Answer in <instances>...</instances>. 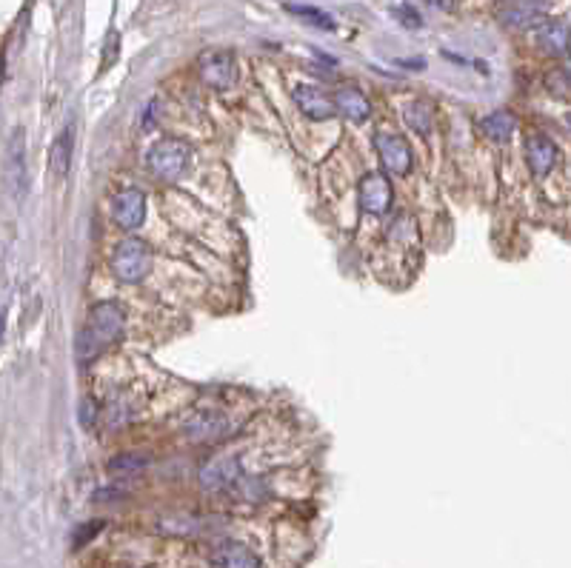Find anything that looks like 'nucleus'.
Returning <instances> with one entry per match:
<instances>
[{
	"instance_id": "1",
	"label": "nucleus",
	"mask_w": 571,
	"mask_h": 568,
	"mask_svg": "<svg viewBox=\"0 0 571 568\" xmlns=\"http://www.w3.org/2000/svg\"><path fill=\"white\" fill-rule=\"evenodd\" d=\"M154 266L151 245L141 237H126L117 243V249L112 254V274L120 283H143Z\"/></svg>"
},
{
	"instance_id": "2",
	"label": "nucleus",
	"mask_w": 571,
	"mask_h": 568,
	"mask_svg": "<svg viewBox=\"0 0 571 568\" xmlns=\"http://www.w3.org/2000/svg\"><path fill=\"white\" fill-rule=\"evenodd\" d=\"M189 163H192V151H189L186 143H180L177 137H160V141L154 143L146 155L149 172L158 180H166V183L180 180L183 175H186Z\"/></svg>"
},
{
	"instance_id": "3",
	"label": "nucleus",
	"mask_w": 571,
	"mask_h": 568,
	"mask_svg": "<svg viewBox=\"0 0 571 568\" xmlns=\"http://www.w3.org/2000/svg\"><path fill=\"white\" fill-rule=\"evenodd\" d=\"M86 329L95 334L103 346H109V343L120 340L123 331H126V312H123V306L115 303V300L95 303V306H91Z\"/></svg>"
},
{
	"instance_id": "4",
	"label": "nucleus",
	"mask_w": 571,
	"mask_h": 568,
	"mask_svg": "<svg viewBox=\"0 0 571 568\" xmlns=\"http://www.w3.org/2000/svg\"><path fill=\"white\" fill-rule=\"evenodd\" d=\"M375 149L380 155V163L389 175L403 177L409 175L411 168V146L403 134H394V132H377L375 134Z\"/></svg>"
},
{
	"instance_id": "5",
	"label": "nucleus",
	"mask_w": 571,
	"mask_h": 568,
	"mask_svg": "<svg viewBox=\"0 0 571 568\" xmlns=\"http://www.w3.org/2000/svg\"><path fill=\"white\" fill-rule=\"evenodd\" d=\"M200 81L212 89H229L231 83L238 81V64L235 55L226 49H209L200 55Z\"/></svg>"
},
{
	"instance_id": "6",
	"label": "nucleus",
	"mask_w": 571,
	"mask_h": 568,
	"mask_svg": "<svg viewBox=\"0 0 571 568\" xmlns=\"http://www.w3.org/2000/svg\"><path fill=\"white\" fill-rule=\"evenodd\" d=\"M549 6L543 0H506L503 9L497 12V18L503 26L508 29H537L540 23L546 21Z\"/></svg>"
},
{
	"instance_id": "7",
	"label": "nucleus",
	"mask_w": 571,
	"mask_h": 568,
	"mask_svg": "<svg viewBox=\"0 0 571 568\" xmlns=\"http://www.w3.org/2000/svg\"><path fill=\"white\" fill-rule=\"evenodd\" d=\"M112 218L120 228H126V232L137 228L146 220V194L134 186L120 189L112 201Z\"/></svg>"
},
{
	"instance_id": "8",
	"label": "nucleus",
	"mask_w": 571,
	"mask_h": 568,
	"mask_svg": "<svg viewBox=\"0 0 571 568\" xmlns=\"http://www.w3.org/2000/svg\"><path fill=\"white\" fill-rule=\"evenodd\" d=\"M558 160H560L558 143H554L549 134L537 132V134L526 137V163L534 177H549L554 172V166H558Z\"/></svg>"
},
{
	"instance_id": "9",
	"label": "nucleus",
	"mask_w": 571,
	"mask_h": 568,
	"mask_svg": "<svg viewBox=\"0 0 571 568\" xmlns=\"http://www.w3.org/2000/svg\"><path fill=\"white\" fill-rule=\"evenodd\" d=\"M392 197H394V189H392V180L385 175L368 172L360 180V209L366 214H385L392 209Z\"/></svg>"
},
{
	"instance_id": "10",
	"label": "nucleus",
	"mask_w": 571,
	"mask_h": 568,
	"mask_svg": "<svg viewBox=\"0 0 571 568\" xmlns=\"http://www.w3.org/2000/svg\"><path fill=\"white\" fill-rule=\"evenodd\" d=\"M240 478H243V469L238 463V457H218V460H212V463H206L203 471H200V486L218 495V491L235 488Z\"/></svg>"
},
{
	"instance_id": "11",
	"label": "nucleus",
	"mask_w": 571,
	"mask_h": 568,
	"mask_svg": "<svg viewBox=\"0 0 571 568\" xmlns=\"http://www.w3.org/2000/svg\"><path fill=\"white\" fill-rule=\"evenodd\" d=\"M534 43L546 55H568L571 46V21L566 18H546L534 29Z\"/></svg>"
},
{
	"instance_id": "12",
	"label": "nucleus",
	"mask_w": 571,
	"mask_h": 568,
	"mask_svg": "<svg viewBox=\"0 0 571 568\" xmlns=\"http://www.w3.org/2000/svg\"><path fill=\"white\" fill-rule=\"evenodd\" d=\"M295 103H298V109L312 120H329L337 109V103L315 83H298L295 86Z\"/></svg>"
},
{
	"instance_id": "13",
	"label": "nucleus",
	"mask_w": 571,
	"mask_h": 568,
	"mask_svg": "<svg viewBox=\"0 0 571 568\" xmlns=\"http://www.w3.org/2000/svg\"><path fill=\"white\" fill-rule=\"evenodd\" d=\"M212 563L214 568H260L257 555L238 540H221L212 548Z\"/></svg>"
},
{
	"instance_id": "14",
	"label": "nucleus",
	"mask_w": 571,
	"mask_h": 568,
	"mask_svg": "<svg viewBox=\"0 0 571 568\" xmlns=\"http://www.w3.org/2000/svg\"><path fill=\"white\" fill-rule=\"evenodd\" d=\"M186 435L197 443H214V440H223L231 435V426L223 414H214V411H200L186 423Z\"/></svg>"
},
{
	"instance_id": "15",
	"label": "nucleus",
	"mask_w": 571,
	"mask_h": 568,
	"mask_svg": "<svg viewBox=\"0 0 571 568\" xmlns=\"http://www.w3.org/2000/svg\"><path fill=\"white\" fill-rule=\"evenodd\" d=\"M334 103H337V109H341L354 123H363V120H368V115H372V103H368V98L363 95L358 86L337 89Z\"/></svg>"
},
{
	"instance_id": "16",
	"label": "nucleus",
	"mask_w": 571,
	"mask_h": 568,
	"mask_svg": "<svg viewBox=\"0 0 571 568\" xmlns=\"http://www.w3.org/2000/svg\"><path fill=\"white\" fill-rule=\"evenodd\" d=\"M72 151H74V123L57 134V141L52 143V155H49V168L57 180H64L72 168Z\"/></svg>"
},
{
	"instance_id": "17",
	"label": "nucleus",
	"mask_w": 571,
	"mask_h": 568,
	"mask_svg": "<svg viewBox=\"0 0 571 568\" xmlns=\"http://www.w3.org/2000/svg\"><path fill=\"white\" fill-rule=\"evenodd\" d=\"M480 129L491 137V141L506 143L508 137L517 132V117H515V112H508V109H497V112H491V115H486L480 120Z\"/></svg>"
},
{
	"instance_id": "18",
	"label": "nucleus",
	"mask_w": 571,
	"mask_h": 568,
	"mask_svg": "<svg viewBox=\"0 0 571 568\" xmlns=\"http://www.w3.org/2000/svg\"><path fill=\"white\" fill-rule=\"evenodd\" d=\"M403 123L418 134H428L431 126H435V112H431V106L426 100H409L403 106Z\"/></svg>"
},
{
	"instance_id": "19",
	"label": "nucleus",
	"mask_w": 571,
	"mask_h": 568,
	"mask_svg": "<svg viewBox=\"0 0 571 568\" xmlns=\"http://www.w3.org/2000/svg\"><path fill=\"white\" fill-rule=\"evenodd\" d=\"M385 237H389L394 245L418 243V223H414V218H409V214H397V218L389 223V232H385Z\"/></svg>"
},
{
	"instance_id": "20",
	"label": "nucleus",
	"mask_w": 571,
	"mask_h": 568,
	"mask_svg": "<svg viewBox=\"0 0 571 568\" xmlns=\"http://www.w3.org/2000/svg\"><path fill=\"white\" fill-rule=\"evenodd\" d=\"M146 466H149V457H146V454H134V452L120 454V457H115L112 463H109V469H112V471H117V474H126V471H143Z\"/></svg>"
},
{
	"instance_id": "21",
	"label": "nucleus",
	"mask_w": 571,
	"mask_h": 568,
	"mask_svg": "<svg viewBox=\"0 0 571 568\" xmlns=\"http://www.w3.org/2000/svg\"><path fill=\"white\" fill-rule=\"evenodd\" d=\"M291 14H298V18L308 21V23H315V26H323V29H334V21L329 18L326 12H320L315 6H289Z\"/></svg>"
},
{
	"instance_id": "22",
	"label": "nucleus",
	"mask_w": 571,
	"mask_h": 568,
	"mask_svg": "<svg viewBox=\"0 0 571 568\" xmlns=\"http://www.w3.org/2000/svg\"><path fill=\"white\" fill-rule=\"evenodd\" d=\"M394 12V18L403 23V26H409V29H420L423 26V18H420V12L414 9V6H406V4H400V6H394L392 9Z\"/></svg>"
},
{
	"instance_id": "23",
	"label": "nucleus",
	"mask_w": 571,
	"mask_h": 568,
	"mask_svg": "<svg viewBox=\"0 0 571 568\" xmlns=\"http://www.w3.org/2000/svg\"><path fill=\"white\" fill-rule=\"evenodd\" d=\"M100 529H103V523H100V520H95V523H83L81 529L74 531V537H72V546H74V548H83L89 540H95Z\"/></svg>"
},
{
	"instance_id": "24",
	"label": "nucleus",
	"mask_w": 571,
	"mask_h": 568,
	"mask_svg": "<svg viewBox=\"0 0 571 568\" xmlns=\"http://www.w3.org/2000/svg\"><path fill=\"white\" fill-rule=\"evenodd\" d=\"M98 417H100L98 406L91 403V400H83V406H81V420H83V426H86V428H89V426H95V423H98Z\"/></svg>"
},
{
	"instance_id": "25",
	"label": "nucleus",
	"mask_w": 571,
	"mask_h": 568,
	"mask_svg": "<svg viewBox=\"0 0 571 568\" xmlns=\"http://www.w3.org/2000/svg\"><path fill=\"white\" fill-rule=\"evenodd\" d=\"M563 78H566V81L571 83V52H568V55L563 57Z\"/></svg>"
},
{
	"instance_id": "26",
	"label": "nucleus",
	"mask_w": 571,
	"mask_h": 568,
	"mask_svg": "<svg viewBox=\"0 0 571 568\" xmlns=\"http://www.w3.org/2000/svg\"><path fill=\"white\" fill-rule=\"evenodd\" d=\"M428 4H435L440 9H452V0H428Z\"/></svg>"
},
{
	"instance_id": "27",
	"label": "nucleus",
	"mask_w": 571,
	"mask_h": 568,
	"mask_svg": "<svg viewBox=\"0 0 571 568\" xmlns=\"http://www.w3.org/2000/svg\"><path fill=\"white\" fill-rule=\"evenodd\" d=\"M566 126H568V132H571V112L566 115Z\"/></svg>"
}]
</instances>
